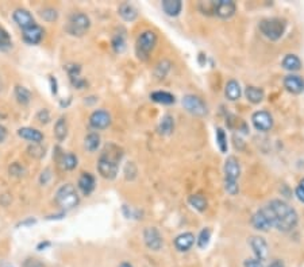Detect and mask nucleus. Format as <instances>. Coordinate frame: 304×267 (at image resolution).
I'll use <instances>...</instances> for the list:
<instances>
[{"label": "nucleus", "mask_w": 304, "mask_h": 267, "mask_svg": "<svg viewBox=\"0 0 304 267\" xmlns=\"http://www.w3.org/2000/svg\"><path fill=\"white\" fill-rule=\"evenodd\" d=\"M266 206L271 212L273 228H277L281 232H290L296 228L298 221H299L298 212L292 206L288 205L285 201L273 200Z\"/></svg>", "instance_id": "obj_1"}, {"label": "nucleus", "mask_w": 304, "mask_h": 267, "mask_svg": "<svg viewBox=\"0 0 304 267\" xmlns=\"http://www.w3.org/2000/svg\"><path fill=\"white\" fill-rule=\"evenodd\" d=\"M123 158V148L115 143H107L98 159V172L105 180H115L118 176L119 165Z\"/></svg>", "instance_id": "obj_2"}, {"label": "nucleus", "mask_w": 304, "mask_h": 267, "mask_svg": "<svg viewBox=\"0 0 304 267\" xmlns=\"http://www.w3.org/2000/svg\"><path fill=\"white\" fill-rule=\"evenodd\" d=\"M200 10L204 14H212L220 19H228L231 18L235 11L237 4L233 0H214V1H203L200 3Z\"/></svg>", "instance_id": "obj_3"}, {"label": "nucleus", "mask_w": 304, "mask_h": 267, "mask_svg": "<svg viewBox=\"0 0 304 267\" xmlns=\"http://www.w3.org/2000/svg\"><path fill=\"white\" fill-rule=\"evenodd\" d=\"M54 200L57 202V205L61 208L62 210H72L75 209L79 202H80V197L77 193L76 188L72 184H64L57 189Z\"/></svg>", "instance_id": "obj_4"}, {"label": "nucleus", "mask_w": 304, "mask_h": 267, "mask_svg": "<svg viewBox=\"0 0 304 267\" xmlns=\"http://www.w3.org/2000/svg\"><path fill=\"white\" fill-rule=\"evenodd\" d=\"M260 31H261L266 38L271 41H279L284 35L285 29H287V22L280 18H269L264 19L258 24Z\"/></svg>", "instance_id": "obj_5"}, {"label": "nucleus", "mask_w": 304, "mask_h": 267, "mask_svg": "<svg viewBox=\"0 0 304 267\" xmlns=\"http://www.w3.org/2000/svg\"><path fill=\"white\" fill-rule=\"evenodd\" d=\"M91 27L90 16L83 12H75L69 16L67 23V33L73 37H83Z\"/></svg>", "instance_id": "obj_6"}, {"label": "nucleus", "mask_w": 304, "mask_h": 267, "mask_svg": "<svg viewBox=\"0 0 304 267\" xmlns=\"http://www.w3.org/2000/svg\"><path fill=\"white\" fill-rule=\"evenodd\" d=\"M157 35L152 30H146L138 35L137 38V54L138 57L146 60L147 56L156 49L157 45Z\"/></svg>", "instance_id": "obj_7"}, {"label": "nucleus", "mask_w": 304, "mask_h": 267, "mask_svg": "<svg viewBox=\"0 0 304 267\" xmlns=\"http://www.w3.org/2000/svg\"><path fill=\"white\" fill-rule=\"evenodd\" d=\"M252 225L261 232H268L269 229L273 228V221L268 206H262L252 216Z\"/></svg>", "instance_id": "obj_8"}, {"label": "nucleus", "mask_w": 304, "mask_h": 267, "mask_svg": "<svg viewBox=\"0 0 304 267\" xmlns=\"http://www.w3.org/2000/svg\"><path fill=\"white\" fill-rule=\"evenodd\" d=\"M183 107L186 108L190 114L195 115V116H204L207 115L208 110L207 105L199 96L195 95H187L183 99Z\"/></svg>", "instance_id": "obj_9"}, {"label": "nucleus", "mask_w": 304, "mask_h": 267, "mask_svg": "<svg viewBox=\"0 0 304 267\" xmlns=\"http://www.w3.org/2000/svg\"><path fill=\"white\" fill-rule=\"evenodd\" d=\"M143 242L146 247L152 251H160L164 246V239H162L160 231L156 227H147L143 231Z\"/></svg>", "instance_id": "obj_10"}, {"label": "nucleus", "mask_w": 304, "mask_h": 267, "mask_svg": "<svg viewBox=\"0 0 304 267\" xmlns=\"http://www.w3.org/2000/svg\"><path fill=\"white\" fill-rule=\"evenodd\" d=\"M90 126L96 131L108 129L111 126V115L105 110L94 111L90 116Z\"/></svg>", "instance_id": "obj_11"}, {"label": "nucleus", "mask_w": 304, "mask_h": 267, "mask_svg": "<svg viewBox=\"0 0 304 267\" xmlns=\"http://www.w3.org/2000/svg\"><path fill=\"white\" fill-rule=\"evenodd\" d=\"M252 122L254 129L262 133H266L273 127V118L268 111H257L252 116Z\"/></svg>", "instance_id": "obj_12"}, {"label": "nucleus", "mask_w": 304, "mask_h": 267, "mask_svg": "<svg viewBox=\"0 0 304 267\" xmlns=\"http://www.w3.org/2000/svg\"><path fill=\"white\" fill-rule=\"evenodd\" d=\"M241 176V165L237 158L230 155L224 162V181L238 182Z\"/></svg>", "instance_id": "obj_13"}, {"label": "nucleus", "mask_w": 304, "mask_h": 267, "mask_svg": "<svg viewBox=\"0 0 304 267\" xmlns=\"http://www.w3.org/2000/svg\"><path fill=\"white\" fill-rule=\"evenodd\" d=\"M12 19H14L15 23L18 24L20 29H22V31L35 24L34 16L31 15V12L26 10V8H16V10L12 12Z\"/></svg>", "instance_id": "obj_14"}, {"label": "nucleus", "mask_w": 304, "mask_h": 267, "mask_svg": "<svg viewBox=\"0 0 304 267\" xmlns=\"http://www.w3.org/2000/svg\"><path fill=\"white\" fill-rule=\"evenodd\" d=\"M249 244H250V247H252L253 253H254L257 259H260V261L264 262L266 258H268V253H269L268 243L265 242V239L261 238V236H252V238L249 239Z\"/></svg>", "instance_id": "obj_15"}, {"label": "nucleus", "mask_w": 304, "mask_h": 267, "mask_svg": "<svg viewBox=\"0 0 304 267\" xmlns=\"http://www.w3.org/2000/svg\"><path fill=\"white\" fill-rule=\"evenodd\" d=\"M43 35H45V30L37 23L22 31V38H23L24 42L29 43V45H38V43H41V41L43 39Z\"/></svg>", "instance_id": "obj_16"}, {"label": "nucleus", "mask_w": 304, "mask_h": 267, "mask_svg": "<svg viewBox=\"0 0 304 267\" xmlns=\"http://www.w3.org/2000/svg\"><path fill=\"white\" fill-rule=\"evenodd\" d=\"M65 70H67L68 76H69V80H71L72 85L77 88V89H83L84 86L87 85V81L80 76L81 67L80 65H76V64H69L65 67Z\"/></svg>", "instance_id": "obj_17"}, {"label": "nucleus", "mask_w": 304, "mask_h": 267, "mask_svg": "<svg viewBox=\"0 0 304 267\" xmlns=\"http://www.w3.org/2000/svg\"><path fill=\"white\" fill-rule=\"evenodd\" d=\"M284 88L294 95H299L304 91V80L298 74H290L284 78Z\"/></svg>", "instance_id": "obj_18"}, {"label": "nucleus", "mask_w": 304, "mask_h": 267, "mask_svg": "<svg viewBox=\"0 0 304 267\" xmlns=\"http://www.w3.org/2000/svg\"><path fill=\"white\" fill-rule=\"evenodd\" d=\"M77 186L79 189L84 196H90L92 192L95 191L96 181L95 177L92 176L91 173H83L80 177H79V181H77Z\"/></svg>", "instance_id": "obj_19"}, {"label": "nucleus", "mask_w": 304, "mask_h": 267, "mask_svg": "<svg viewBox=\"0 0 304 267\" xmlns=\"http://www.w3.org/2000/svg\"><path fill=\"white\" fill-rule=\"evenodd\" d=\"M195 235L192 232H184V234H180L175 239V247L177 248V251L180 253H187L190 251L192 246L195 244Z\"/></svg>", "instance_id": "obj_20"}, {"label": "nucleus", "mask_w": 304, "mask_h": 267, "mask_svg": "<svg viewBox=\"0 0 304 267\" xmlns=\"http://www.w3.org/2000/svg\"><path fill=\"white\" fill-rule=\"evenodd\" d=\"M18 136L24 140H29L31 143L39 144L43 140V134L37 129H33V127H22V129L18 130Z\"/></svg>", "instance_id": "obj_21"}, {"label": "nucleus", "mask_w": 304, "mask_h": 267, "mask_svg": "<svg viewBox=\"0 0 304 267\" xmlns=\"http://www.w3.org/2000/svg\"><path fill=\"white\" fill-rule=\"evenodd\" d=\"M118 14L126 22H134L138 18V10L133 4H130V3H122V4L119 5Z\"/></svg>", "instance_id": "obj_22"}, {"label": "nucleus", "mask_w": 304, "mask_h": 267, "mask_svg": "<svg viewBox=\"0 0 304 267\" xmlns=\"http://www.w3.org/2000/svg\"><path fill=\"white\" fill-rule=\"evenodd\" d=\"M161 7L168 16H177L183 10L181 0H162Z\"/></svg>", "instance_id": "obj_23"}, {"label": "nucleus", "mask_w": 304, "mask_h": 267, "mask_svg": "<svg viewBox=\"0 0 304 267\" xmlns=\"http://www.w3.org/2000/svg\"><path fill=\"white\" fill-rule=\"evenodd\" d=\"M281 65L288 72H298V70L302 69V61H300V58L296 54H287L283 58Z\"/></svg>", "instance_id": "obj_24"}, {"label": "nucleus", "mask_w": 304, "mask_h": 267, "mask_svg": "<svg viewBox=\"0 0 304 267\" xmlns=\"http://www.w3.org/2000/svg\"><path fill=\"white\" fill-rule=\"evenodd\" d=\"M224 95H226V97H227L230 101L238 100V99L241 97V95H242L239 82L235 81V80H230V81L226 84V88H224Z\"/></svg>", "instance_id": "obj_25"}, {"label": "nucleus", "mask_w": 304, "mask_h": 267, "mask_svg": "<svg viewBox=\"0 0 304 267\" xmlns=\"http://www.w3.org/2000/svg\"><path fill=\"white\" fill-rule=\"evenodd\" d=\"M150 99H152L154 103H158V104H164V105H171L175 104L176 101V97L169 93V92L165 91H157L150 93Z\"/></svg>", "instance_id": "obj_26"}, {"label": "nucleus", "mask_w": 304, "mask_h": 267, "mask_svg": "<svg viewBox=\"0 0 304 267\" xmlns=\"http://www.w3.org/2000/svg\"><path fill=\"white\" fill-rule=\"evenodd\" d=\"M54 136L58 142H64L68 136V122L67 119L61 116L58 118L56 124H54Z\"/></svg>", "instance_id": "obj_27"}, {"label": "nucleus", "mask_w": 304, "mask_h": 267, "mask_svg": "<svg viewBox=\"0 0 304 267\" xmlns=\"http://www.w3.org/2000/svg\"><path fill=\"white\" fill-rule=\"evenodd\" d=\"M245 96H246V99L250 101V103H253V104H258V103H261V101L264 100L265 93H264V91H262L261 88L250 85L245 89Z\"/></svg>", "instance_id": "obj_28"}, {"label": "nucleus", "mask_w": 304, "mask_h": 267, "mask_svg": "<svg viewBox=\"0 0 304 267\" xmlns=\"http://www.w3.org/2000/svg\"><path fill=\"white\" fill-rule=\"evenodd\" d=\"M77 162H79V159H77L75 154L72 153H62L60 154V157H58V163H60L62 169H65V170H73V169H76Z\"/></svg>", "instance_id": "obj_29"}, {"label": "nucleus", "mask_w": 304, "mask_h": 267, "mask_svg": "<svg viewBox=\"0 0 304 267\" xmlns=\"http://www.w3.org/2000/svg\"><path fill=\"white\" fill-rule=\"evenodd\" d=\"M14 95L16 101L22 105H27L31 101V92L23 85H15Z\"/></svg>", "instance_id": "obj_30"}, {"label": "nucleus", "mask_w": 304, "mask_h": 267, "mask_svg": "<svg viewBox=\"0 0 304 267\" xmlns=\"http://www.w3.org/2000/svg\"><path fill=\"white\" fill-rule=\"evenodd\" d=\"M175 130V119L171 115H165L162 116L160 126H158V133L161 135H171Z\"/></svg>", "instance_id": "obj_31"}, {"label": "nucleus", "mask_w": 304, "mask_h": 267, "mask_svg": "<svg viewBox=\"0 0 304 267\" xmlns=\"http://www.w3.org/2000/svg\"><path fill=\"white\" fill-rule=\"evenodd\" d=\"M100 146V135L98 133H90L84 138V147L90 153H95Z\"/></svg>", "instance_id": "obj_32"}, {"label": "nucleus", "mask_w": 304, "mask_h": 267, "mask_svg": "<svg viewBox=\"0 0 304 267\" xmlns=\"http://www.w3.org/2000/svg\"><path fill=\"white\" fill-rule=\"evenodd\" d=\"M188 202L192 208H195L196 210L199 212H204L208 206V202H207V199H205L203 195H192L188 197Z\"/></svg>", "instance_id": "obj_33"}, {"label": "nucleus", "mask_w": 304, "mask_h": 267, "mask_svg": "<svg viewBox=\"0 0 304 267\" xmlns=\"http://www.w3.org/2000/svg\"><path fill=\"white\" fill-rule=\"evenodd\" d=\"M12 49V39L5 29L0 27V52L7 53Z\"/></svg>", "instance_id": "obj_34"}, {"label": "nucleus", "mask_w": 304, "mask_h": 267, "mask_svg": "<svg viewBox=\"0 0 304 267\" xmlns=\"http://www.w3.org/2000/svg\"><path fill=\"white\" fill-rule=\"evenodd\" d=\"M112 49H114L115 53H123L126 50V35L123 33H118L115 34L112 37Z\"/></svg>", "instance_id": "obj_35"}, {"label": "nucleus", "mask_w": 304, "mask_h": 267, "mask_svg": "<svg viewBox=\"0 0 304 267\" xmlns=\"http://www.w3.org/2000/svg\"><path fill=\"white\" fill-rule=\"evenodd\" d=\"M39 16L42 18L45 22L48 23H53L58 19L57 10H54L53 7H45L42 10H39Z\"/></svg>", "instance_id": "obj_36"}, {"label": "nucleus", "mask_w": 304, "mask_h": 267, "mask_svg": "<svg viewBox=\"0 0 304 267\" xmlns=\"http://www.w3.org/2000/svg\"><path fill=\"white\" fill-rule=\"evenodd\" d=\"M216 144H218L219 150L222 153H227V136H226V133H224L223 129H216Z\"/></svg>", "instance_id": "obj_37"}, {"label": "nucleus", "mask_w": 304, "mask_h": 267, "mask_svg": "<svg viewBox=\"0 0 304 267\" xmlns=\"http://www.w3.org/2000/svg\"><path fill=\"white\" fill-rule=\"evenodd\" d=\"M209 240H211V229L209 228H203L200 231L199 236L196 239V243L199 248H205L208 246Z\"/></svg>", "instance_id": "obj_38"}, {"label": "nucleus", "mask_w": 304, "mask_h": 267, "mask_svg": "<svg viewBox=\"0 0 304 267\" xmlns=\"http://www.w3.org/2000/svg\"><path fill=\"white\" fill-rule=\"evenodd\" d=\"M169 69H171V64L168 61H161L157 67H156L154 74H156V77H158V78H164V77L168 74V72H169Z\"/></svg>", "instance_id": "obj_39"}, {"label": "nucleus", "mask_w": 304, "mask_h": 267, "mask_svg": "<svg viewBox=\"0 0 304 267\" xmlns=\"http://www.w3.org/2000/svg\"><path fill=\"white\" fill-rule=\"evenodd\" d=\"M8 173L10 176L12 177H23L26 174V169H24L23 165H20L19 162H14L11 163L10 167H8Z\"/></svg>", "instance_id": "obj_40"}, {"label": "nucleus", "mask_w": 304, "mask_h": 267, "mask_svg": "<svg viewBox=\"0 0 304 267\" xmlns=\"http://www.w3.org/2000/svg\"><path fill=\"white\" fill-rule=\"evenodd\" d=\"M27 151H29V154L31 157L38 158V159L39 158L45 157V148L41 147V143L39 144L33 143V146H30V147L27 148Z\"/></svg>", "instance_id": "obj_41"}, {"label": "nucleus", "mask_w": 304, "mask_h": 267, "mask_svg": "<svg viewBox=\"0 0 304 267\" xmlns=\"http://www.w3.org/2000/svg\"><path fill=\"white\" fill-rule=\"evenodd\" d=\"M224 189L230 196H235L239 193V185L238 182L233 181H224Z\"/></svg>", "instance_id": "obj_42"}, {"label": "nucleus", "mask_w": 304, "mask_h": 267, "mask_svg": "<svg viewBox=\"0 0 304 267\" xmlns=\"http://www.w3.org/2000/svg\"><path fill=\"white\" fill-rule=\"evenodd\" d=\"M37 120H38L39 123L42 124H46L50 120V114H49V111L46 110V108H43V110H41L37 114Z\"/></svg>", "instance_id": "obj_43"}, {"label": "nucleus", "mask_w": 304, "mask_h": 267, "mask_svg": "<svg viewBox=\"0 0 304 267\" xmlns=\"http://www.w3.org/2000/svg\"><path fill=\"white\" fill-rule=\"evenodd\" d=\"M243 267H265L264 266V262L257 259V258H253V259H246L243 262Z\"/></svg>", "instance_id": "obj_44"}, {"label": "nucleus", "mask_w": 304, "mask_h": 267, "mask_svg": "<svg viewBox=\"0 0 304 267\" xmlns=\"http://www.w3.org/2000/svg\"><path fill=\"white\" fill-rule=\"evenodd\" d=\"M295 193H296V197H298V200L304 204V178L299 182V185H298V188H296Z\"/></svg>", "instance_id": "obj_45"}, {"label": "nucleus", "mask_w": 304, "mask_h": 267, "mask_svg": "<svg viewBox=\"0 0 304 267\" xmlns=\"http://www.w3.org/2000/svg\"><path fill=\"white\" fill-rule=\"evenodd\" d=\"M23 267H45L43 263H41L38 259H26V262L23 263Z\"/></svg>", "instance_id": "obj_46"}, {"label": "nucleus", "mask_w": 304, "mask_h": 267, "mask_svg": "<svg viewBox=\"0 0 304 267\" xmlns=\"http://www.w3.org/2000/svg\"><path fill=\"white\" fill-rule=\"evenodd\" d=\"M50 170L49 169H46L45 172H42V174H41V178H39V181H41V184H43V185H46L48 184V181L50 180Z\"/></svg>", "instance_id": "obj_47"}, {"label": "nucleus", "mask_w": 304, "mask_h": 267, "mask_svg": "<svg viewBox=\"0 0 304 267\" xmlns=\"http://www.w3.org/2000/svg\"><path fill=\"white\" fill-rule=\"evenodd\" d=\"M7 135H8V131H7V129H5L3 124H0V143H3L5 140V138H7Z\"/></svg>", "instance_id": "obj_48"}, {"label": "nucleus", "mask_w": 304, "mask_h": 267, "mask_svg": "<svg viewBox=\"0 0 304 267\" xmlns=\"http://www.w3.org/2000/svg\"><path fill=\"white\" fill-rule=\"evenodd\" d=\"M49 80H50V85H52V93H53V95H57V92H58L57 80H56V78H54L53 76H50V78H49Z\"/></svg>", "instance_id": "obj_49"}, {"label": "nucleus", "mask_w": 304, "mask_h": 267, "mask_svg": "<svg viewBox=\"0 0 304 267\" xmlns=\"http://www.w3.org/2000/svg\"><path fill=\"white\" fill-rule=\"evenodd\" d=\"M50 246H52V243L48 242V240H45V242H41V243H38V246H37V250H38V251H42V250H46V248H49Z\"/></svg>", "instance_id": "obj_50"}, {"label": "nucleus", "mask_w": 304, "mask_h": 267, "mask_svg": "<svg viewBox=\"0 0 304 267\" xmlns=\"http://www.w3.org/2000/svg\"><path fill=\"white\" fill-rule=\"evenodd\" d=\"M268 267H285V265L281 259H275V261H272L271 265Z\"/></svg>", "instance_id": "obj_51"}, {"label": "nucleus", "mask_w": 304, "mask_h": 267, "mask_svg": "<svg viewBox=\"0 0 304 267\" xmlns=\"http://www.w3.org/2000/svg\"><path fill=\"white\" fill-rule=\"evenodd\" d=\"M119 267H134L131 263H128V262H122L120 265H119Z\"/></svg>", "instance_id": "obj_52"}]
</instances>
